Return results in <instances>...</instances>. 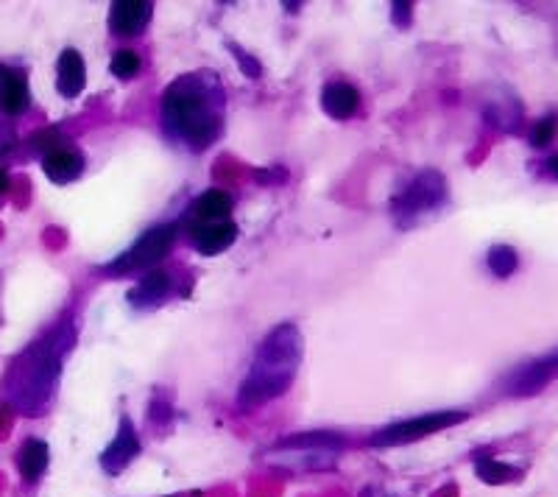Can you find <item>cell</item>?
<instances>
[{"instance_id": "6da1fadb", "label": "cell", "mask_w": 558, "mask_h": 497, "mask_svg": "<svg viewBox=\"0 0 558 497\" xmlns=\"http://www.w3.org/2000/svg\"><path fill=\"white\" fill-rule=\"evenodd\" d=\"M162 135L168 143L201 154L221 140L226 123V90L215 70L182 73L162 90Z\"/></svg>"}, {"instance_id": "7a4b0ae2", "label": "cell", "mask_w": 558, "mask_h": 497, "mask_svg": "<svg viewBox=\"0 0 558 497\" xmlns=\"http://www.w3.org/2000/svg\"><path fill=\"white\" fill-rule=\"evenodd\" d=\"M305 358V336L293 322L277 324L268 330L254 352L249 372L238 389V405L243 411H252L260 405L274 403L277 397L288 394L293 380L299 375V366Z\"/></svg>"}, {"instance_id": "3957f363", "label": "cell", "mask_w": 558, "mask_h": 497, "mask_svg": "<svg viewBox=\"0 0 558 497\" xmlns=\"http://www.w3.org/2000/svg\"><path fill=\"white\" fill-rule=\"evenodd\" d=\"M76 344V327L70 319L56 322L40 341L28 347L12 369V400L26 414H40L54 397L62 363Z\"/></svg>"}, {"instance_id": "277c9868", "label": "cell", "mask_w": 558, "mask_h": 497, "mask_svg": "<svg viewBox=\"0 0 558 497\" xmlns=\"http://www.w3.org/2000/svg\"><path fill=\"white\" fill-rule=\"evenodd\" d=\"M447 199H450L447 176L436 168H425V171L413 174L411 182L388 202V210H391V218L399 229H411L419 227L427 215L439 213Z\"/></svg>"}, {"instance_id": "5b68a950", "label": "cell", "mask_w": 558, "mask_h": 497, "mask_svg": "<svg viewBox=\"0 0 558 497\" xmlns=\"http://www.w3.org/2000/svg\"><path fill=\"white\" fill-rule=\"evenodd\" d=\"M176 238H179V224H157V227L146 229L123 255H118L109 263L107 271L109 274H118V277L140 274V271L146 274L160 260H165V255H171Z\"/></svg>"}, {"instance_id": "8992f818", "label": "cell", "mask_w": 558, "mask_h": 497, "mask_svg": "<svg viewBox=\"0 0 558 497\" xmlns=\"http://www.w3.org/2000/svg\"><path fill=\"white\" fill-rule=\"evenodd\" d=\"M466 417H469L466 411H430V414H419V417L402 419V422H394L388 428L377 430L372 436V444L374 447H402V444L422 442V439L433 436V433H441V430L461 425Z\"/></svg>"}, {"instance_id": "52a82bcc", "label": "cell", "mask_w": 558, "mask_h": 497, "mask_svg": "<svg viewBox=\"0 0 558 497\" xmlns=\"http://www.w3.org/2000/svg\"><path fill=\"white\" fill-rule=\"evenodd\" d=\"M140 436H137V430H134V422L126 414L120 417L118 422V433H115V439L104 447V453H101V470L107 472V475H120V472L126 470V467H132L134 458L140 456Z\"/></svg>"}, {"instance_id": "ba28073f", "label": "cell", "mask_w": 558, "mask_h": 497, "mask_svg": "<svg viewBox=\"0 0 558 497\" xmlns=\"http://www.w3.org/2000/svg\"><path fill=\"white\" fill-rule=\"evenodd\" d=\"M154 17V3L146 0H118L109 9V31L115 37H137L143 34Z\"/></svg>"}, {"instance_id": "9c48e42d", "label": "cell", "mask_w": 558, "mask_h": 497, "mask_svg": "<svg viewBox=\"0 0 558 497\" xmlns=\"http://www.w3.org/2000/svg\"><path fill=\"white\" fill-rule=\"evenodd\" d=\"M84 168H87V157L73 146H59L42 157V174L48 176L54 185L76 182L84 174Z\"/></svg>"}, {"instance_id": "30bf717a", "label": "cell", "mask_w": 558, "mask_h": 497, "mask_svg": "<svg viewBox=\"0 0 558 497\" xmlns=\"http://www.w3.org/2000/svg\"><path fill=\"white\" fill-rule=\"evenodd\" d=\"M190 243L193 249L204 257L224 255L232 243L238 241V224L232 221H218V224H201V227H190Z\"/></svg>"}, {"instance_id": "8fae6325", "label": "cell", "mask_w": 558, "mask_h": 497, "mask_svg": "<svg viewBox=\"0 0 558 497\" xmlns=\"http://www.w3.org/2000/svg\"><path fill=\"white\" fill-rule=\"evenodd\" d=\"M87 87V62L76 48H65L56 59V90L62 98H79Z\"/></svg>"}, {"instance_id": "7c38bea8", "label": "cell", "mask_w": 558, "mask_h": 497, "mask_svg": "<svg viewBox=\"0 0 558 497\" xmlns=\"http://www.w3.org/2000/svg\"><path fill=\"white\" fill-rule=\"evenodd\" d=\"M173 288V280L168 271H146L140 280H137V285H134L132 291L126 294V299H129V305L137 310H154L160 308L162 302L168 299V294H171Z\"/></svg>"}, {"instance_id": "4fadbf2b", "label": "cell", "mask_w": 558, "mask_h": 497, "mask_svg": "<svg viewBox=\"0 0 558 497\" xmlns=\"http://www.w3.org/2000/svg\"><path fill=\"white\" fill-rule=\"evenodd\" d=\"M321 109L333 121H352L360 109V93L349 81H330L321 87Z\"/></svg>"}, {"instance_id": "5bb4252c", "label": "cell", "mask_w": 558, "mask_h": 497, "mask_svg": "<svg viewBox=\"0 0 558 497\" xmlns=\"http://www.w3.org/2000/svg\"><path fill=\"white\" fill-rule=\"evenodd\" d=\"M232 215V196L226 190L210 188L201 193L196 202L187 210V229L201 227V224H218V221H229Z\"/></svg>"}, {"instance_id": "9a60e30c", "label": "cell", "mask_w": 558, "mask_h": 497, "mask_svg": "<svg viewBox=\"0 0 558 497\" xmlns=\"http://www.w3.org/2000/svg\"><path fill=\"white\" fill-rule=\"evenodd\" d=\"M28 104H31V93H28L26 73L0 65V112L6 118H20Z\"/></svg>"}, {"instance_id": "2e32d148", "label": "cell", "mask_w": 558, "mask_h": 497, "mask_svg": "<svg viewBox=\"0 0 558 497\" xmlns=\"http://www.w3.org/2000/svg\"><path fill=\"white\" fill-rule=\"evenodd\" d=\"M550 366L547 361H533L522 363L519 369H514L511 375L505 377V394H514V397H525V394H536L539 389H545L547 380H550Z\"/></svg>"}, {"instance_id": "e0dca14e", "label": "cell", "mask_w": 558, "mask_h": 497, "mask_svg": "<svg viewBox=\"0 0 558 497\" xmlns=\"http://www.w3.org/2000/svg\"><path fill=\"white\" fill-rule=\"evenodd\" d=\"M51 461V450L42 439H26L23 447L17 450V470L23 475L26 484H37Z\"/></svg>"}, {"instance_id": "ac0fdd59", "label": "cell", "mask_w": 558, "mask_h": 497, "mask_svg": "<svg viewBox=\"0 0 558 497\" xmlns=\"http://www.w3.org/2000/svg\"><path fill=\"white\" fill-rule=\"evenodd\" d=\"M344 447L346 439L333 430H307V433H293L288 439L277 442V450H335V453H341Z\"/></svg>"}, {"instance_id": "d6986e66", "label": "cell", "mask_w": 558, "mask_h": 497, "mask_svg": "<svg viewBox=\"0 0 558 497\" xmlns=\"http://www.w3.org/2000/svg\"><path fill=\"white\" fill-rule=\"evenodd\" d=\"M285 453L282 464L291 467L293 472H316V470H330L338 461L335 450H279Z\"/></svg>"}, {"instance_id": "ffe728a7", "label": "cell", "mask_w": 558, "mask_h": 497, "mask_svg": "<svg viewBox=\"0 0 558 497\" xmlns=\"http://www.w3.org/2000/svg\"><path fill=\"white\" fill-rule=\"evenodd\" d=\"M475 475H478L483 484L500 486V484H514V481H519V478H522V470L511 467V464H505V461H497V458L483 456L475 461Z\"/></svg>"}, {"instance_id": "44dd1931", "label": "cell", "mask_w": 558, "mask_h": 497, "mask_svg": "<svg viewBox=\"0 0 558 497\" xmlns=\"http://www.w3.org/2000/svg\"><path fill=\"white\" fill-rule=\"evenodd\" d=\"M483 115H486V121L497 126V129H503V132H517L519 121H522V109H519L514 98H505V101L494 98Z\"/></svg>"}, {"instance_id": "7402d4cb", "label": "cell", "mask_w": 558, "mask_h": 497, "mask_svg": "<svg viewBox=\"0 0 558 497\" xmlns=\"http://www.w3.org/2000/svg\"><path fill=\"white\" fill-rule=\"evenodd\" d=\"M486 266H489V271H492L494 277H500V280L511 277L519 266L517 249H514V246H505V243H500V246H492V249H489V255H486Z\"/></svg>"}, {"instance_id": "603a6c76", "label": "cell", "mask_w": 558, "mask_h": 497, "mask_svg": "<svg viewBox=\"0 0 558 497\" xmlns=\"http://www.w3.org/2000/svg\"><path fill=\"white\" fill-rule=\"evenodd\" d=\"M140 68H143V62H140V56H137V51H132V48H120V51H115V54H112V62H109L112 76L120 81L134 79V76L140 73Z\"/></svg>"}, {"instance_id": "cb8c5ba5", "label": "cell", "mask_w": 558, "mask_h": 497, "mask_svg": "<svg viewBox=\"0 0 558 497\" xmlns=\"http://www.w3.org/2000/svg\"><path fill=\"white\" fill-rule=\"evenodd\" d=\"M556 129H558V121L553 115H547L542 121H536L531 132V146L536 148H545L547 143H553V137H556Z\"/></svg>"}, {"instance_id": "d4e9b609", "label": "cell", "mask_w": 558, "mask_h": 497, "mask_svg": "<svg viewBox=\"0 0 558 497\" xmlns=\"http://www.w3.org/2000/svg\"><path fill=\"white\" fill-rule=\"evenodd\" d=\"M226 48L232 51L235 62H238L240 70H243V73H246L249 79H260V76H263V65H260V62H257L252 54H246L243 48H238V45H235V42H226Z\"/></svg>"}, {"instance_id": "484cf974", "label": "cell", "mask_w": 558, "mask_h": 497, "mask_svg": "<svg viewBox=\"0 0 558 497\" xmlns=\"http://www.w3.org/2000/svg\"><path fill=\"white\" fill-rule=\"evenodd\" d=\"M31 143H34V151H40L42 157L48 154V151H54L59 146H67V137L59 132V129H45L40 135L31 137Z\"/></svg>"}, {"instance_id": "4316f807", "label": "cell", "mask_w": 558, "mask_h": 497, "mask_svg": "<svg viewBox=\"0 0 558 497\" xmlns=\"http://www.w3.org/2000/svg\"><path fill=\"white\" fill-rule=\"evenodd\" d=\"M148 417H151L154 425H165V422H171V417H173L171 403H168V400H162L160 394H157V397L151 400V405H148Z\"/></svg>"}, {"instance_id": "83f0119b", "label": "cell", "mask_w": 558, "mask_h": 497, "mask_svg": "<svg viewBox=\"0 0 558 497\" xmlns=\"http://www.w3.org/2000/svg\"><path fill=\"white\" fill-rule=\"evenodd\" d=\"M391 20H394V26H399V28L411 26L413 3H405V0H397V3H391Z\"/></svg>"}, {"instance_id": "f1b7e54d", "label": "cell", "mask_w": 558, "mask_h": 497, "mask_svg": "<svg viewBox=\"0 0 558 497\" xmlns=\"http://www.w3.org/2000/svg\"><path fill=\"white\" fill-rule=\"evenodd\" d=\"M285 168H268V171H257V182L260 185H277L285 179Z\"/></svg>"}, {"instance_id": "f546056e", "label": "cell", "mask_w": 558, "mask_h": 497, "mask_svg": "<svg viewBox=\"0 0 558 497\" xmlns=\"http://www.w3.org/2000/svg\"><path fill=\"white\" fill-rule=\"evenodd\" d=\"M14 146V132L9 126H0V154Z\"/></svg>"}, {"instance_id": "4dcf8cb0", "label": "cell", "mask_w": 558, "mask_h": 497, "mask_svg": "<svg viewBox=\"0 0 558 497\" xmlns=\"http://www.w3.org/2000/svg\"><path fill=\"white\" fill-rule=\"evenodd\" d=\"M360 497H394V495H388L386 489H380V486H366V489L360 492Z\"/></svg>"}, {"instance_id": "1f68e13d", "label": "cell", "mask_w": 558, "mask_h": 497, "mask_svg": "<svg viewBox=\"0 0 558 497\" xmlns=\"http://www.w3.org/2000/svg\"><path fill=\"white\" fill-rule=\"evenodd\" d=\"M545 168H547V174L553 176V179H558V154H553V157L545 162Z\"/></svg>"}, {"instance_id": "d6a6232c", "label": "cell", "mask_w": 558, "mask_h": 497, "mask_svg": "<svg viewBox=\"0 0 558 497\" xmlns=\"http://www.w3.org/2000/svg\"><path fill=\"white\" fill-rule=\"evenodd\" d=\"M6 190H9V174L0 168V199H3V193H6Z\"/></svg>"}, {"instance_id": "836d02e7", "label": "cell", "mask_w": 558, "mask_h": 497, "mask_svg": "<svg viewBox=\"0 0 558 497\" xmlns=\"http://www.w3.org/2000/svg\"><path fill=\"white\" fill-rule=\"evenodd\" d=\"M556 366H558V358H556Z\"/></svg>"}]
</instances>
